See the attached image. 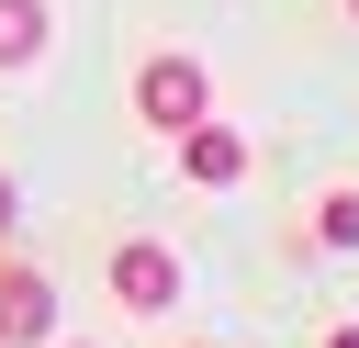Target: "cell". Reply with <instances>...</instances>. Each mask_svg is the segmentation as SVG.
Wrapping results in <instances>:
<instances>
[{
	"mask_svg": "<svg viewBox=\"0 0 359 348\" xmlns=\"http://www.w3.org/2000/svg\"><path fill=\"white\" fill-rule=\"evenodd\" d=\"M101 281H112V303H123V314H180V292H191V269H180V247H168V236H112Z\"/></svg>",
	"mask_w": 359,
	"mask_h": 348,
	"instance_id": "cell-2",
	"label": "cell"
},
{
	"mask_svg": "<svg viewBox=\"0 0 359 348\" xmlns=\"http://www.w3.org/2000/svg\"><path fill=\"white\" fill-rule=\"evenodd\" d=\"M56 56V0H0V79H34Z\"/></svg>",
	"mask_w": 359,
	"mask_h": 348,
	"instance_id": "cell-5",
	"label": "cell"
},
{
	"mask_svg": "<svg viewBox=\"0 0 359 348\" xmlns=\"http://www.w3.org/2000/svg\"><path fill=\"white\" fill-rule=\"evenodd\" d=\"M337 11H348V22H359V0H337Z\"/></svg>",
	"mask_w": 359,
	"mask_h": 348,
	"instance_id": "cell-10",
	"label": "cell"
},
{
	"mask_svg": "<svg viewBox=\"0 0 359 348\" xmlns=\"http://www.w3.org/2000/svg\"><path fill=\"white\" fill-rule=\"evenodd\" d=\"M45 348H101V337H45Z\"/></svg>",
	"mask_w": 359,
	"mask_h": 348,
	"instance_id": "cell-9",
	"label": "cell"
},
{
	"mask_svg": "<svg viewBox=\"0 0 359 348\" xmlns=\"http://www.w3.org/2000/svg\"><path fill=\"white\" fill-rule=\"evenodd\" d=\"M168 157H180V180H191V191H236V180L258 168V146H247L224 112H202L191 135H168Z\"/></svg>",
	"mask_w": 359,
	"mask_h": 348,
	"instance_id": "cell-3",
	"label": "cell"
},
{
	"mask_svg": "<svg viewBox=\"0 0 359 348\" xmlns=\"http://www.w3.org/2000/svg\"><path fill=\"white\" fill-rule=\"evenodd\" d=\"M56 337V281L45 258H0V348H45Z\"/></svg>",
	"mask_w": 359,
	"mask_h": 348,
	"instance_id": "cell-4",
	"label": "cell"
},
{
	"mask_svg": "<svg viewBox=\"0 0 359 348\" xmlns=\"http://www.w3.org/2000/svg\"><path fill=\"white\" fill-rule=\"evenodd\" d=\"M325 348H359V326H325Z\"/></svg>",
	"mask_w": 359,
	"mask_h": 348,
	"instance_id": "cell-8",
	"label": "cell"
},
{
	"mask_svg": "<svg viewBox=\"0 0 359 348\" xmlns=\"http://www.w3.org/2000/svg\"><path fill=\"white\" fill-rule=\"evenodd\" d=\"M325 258H359V180H325L314 191V225H303Z\"/></svg>",
	"mask_w": 359,
	"mask_h": 348,
	"instance_id": "cell-6",
	"label": "cell"
},
{
	"mask_svg": "<svg viewBox=\"0 0 359 348\" xmlns=\"http://www.w3.org/2000/svg\"><path fill=\"white\" fill-rule=\"evenodd\" d=\"M11 225H22V191H11V168H0V236H11Z\"/></svg>",
	"mask_w": 359,
	"mask_h": 348,
	"instance_id": "cell-7",
	"label": "cell"
},
{
	"mask_svg": "<svg viewBox=\"0 0 359 348\" xmlns=\"http://www.w3.org/2000/svg\"><path fill=\"white\" fill-rule=\"evenodd\" d=\"M202 112H213V67L191 45H146L135 56V123L146 135H191Z\"/></svg>",
	"mask_w": 359,
	"mask_h": 348,
	"instance_id": "cell-1",
	"label": "cell"
}]
</instances>
